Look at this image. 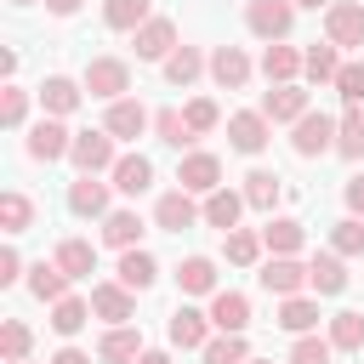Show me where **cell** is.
Here are the masks:
<instances>
[{
	"label": "cell",
	"instance_id": "obj_1",
	"mask_svg": "<svg viewBox=\"0 0 364 364\" xmlns=\"http://www.w3.org/2000/svg\"><path fill=\"white\" fill-rule=\"evenodd\" d=\"M245 23H250L256 40L279 46V40L290 34V23H296V0H250V6H245Z\"/></svg>",
	"mask_w": 364,
	"mask_h": 364
},
{
	"label": "cell",
	"instance_id": "obj_2",
	"mask_svg": "<svg viewBox=\"0 0 364 364\" xmlns=\"http://www.w3.org/2000/svg\"><path fill=\"white\" fill-rule=\"evenodd\" d=\"M80 85H85L91 97H102V102H119V97L131 91V68H125V57H91Z\"/></svg>",
	"mask_w": 364,
	"mask_h": 364
},
{
	"label": "cell",
	"instance_id": "obj_3",
	"mask_svg": "<svg viewBox=\"0 0 364 364\" xmlns=\"http://www.w3.org/2000/svg\"><path fill=\"white\" fill-rule=\"evenodd\" d=\"M68 159L80 165V176H97V171H114L119 159H114V136L108 131H80L74 136V148H68Z\"/></svg>",
	"mask_w": 364,
	"mask_h": 364
},
{
	"label": "cell",
	"instance_id": "obj_4",
	"mask_svg": "<svg viewBox=\"0 0 364 364\" xmlns=\"http://www.w3.org/2000/svg\"><path fill=\"white\" fill-rule=\"evenodd\" d=\"M256 284H262L267 296H301V290H307V262H296V256H273V262H262Z\"/></svg>",
	"mask_w": 364,
	"mask_h": 364
},
{
	"label": "cell",
	"instance_id": "obj_5",
	"mask_svg": "<svg viewBox=\"0 0 364 364\" xmlns=\"http://www.w3.org/2000/svg\"><path fill=\"white\" fill-rule=\"evenodd\" d=\"M290 148H296L301 159H318V154H330V148H336V119H330V114H301V119H296V136H290Z\"/></svg>",
	"mask_w": 364,
	"mask_h": 364
},
{
	"label": "cell",
	"instance_id": "obj_6",
	"mask_svg": "<svg viewBox=\"0 0 364 364\" xmlns=\"http://www.w3.org/2000/svg\"><path fill=\"white\" fill-rule=\"evenodd\" d=\"M176 182L188 188V193H216L222 188V159L216 154H182V165H176Z\"/></svg>",
	"mask_w": 364,
	"mask_h": 364
},
{
	"label": "cell",
	"instance_id": "obj_7",
	"mask_svg": "<svg viewBox=\"0 0 364 364\" xmlns=\"http://www.w3.org/2000/svg\"><path fill=\"white\" fill-rule=\"evenodd\" d=\"M205 210L193 205V193L188 188H171V193H159V205H154V228H165V233H182V228H193Z\"/></svg>",
	"mask_w": 364,
	"mask_h": 364
},
{
	"label": "cell",
	"instance_id": "obj_8",
	"mask_svg": "<svg viewBox=\"0 0 364 364\" xmlns=\"http://www.w3.org/2000/svg\"><path fill=\"white\" fill-rule=\"evenodd\" d=\"M324 40H330V46H364V6L336 0V6L324 11Z\"/></svg>",
	"mask_w": 364,
	"mask_h": 364
},
{
	"label": "cell",
	"instance_id": "obj_9",
	"mask_svg": "<svg viewBox=\"0 0 364 364\" xmlns=\"http://www.w3.org/2000/svg\"><path fill=\"white\" fill-rule=\"evenodd\" d=\"M176 51V23L171 17H148L142 28H136V57L142 63H165Z\"/></svg>",
	"mask_w": 364,
	"mask_h": 364
},
{
	"label": "cell",
	"instance_id": "obj_10",
	"mask_svg": "<svg viewBox=\"0 0 364 364\" xmlns=\"http://www.w3.org/2000/svg\"><path fill=\"white\" fill-rule=\"evenodd\" d=\"M210 80H216L222 91H245V80H250V57H245L239 46H216V51H210Z\"/></svg>",
	"mask_w": 364,
	"mask_h": 364
},
{
	"label": "cell",
	"instance_id": "obj_11",
	"mask_svg": "<svg viewBox=\"0 0 364 364\" xmlns=\"http://www.w3.org/2000/svg\"><path fill=\"white\" fill-rule=\"evenodd\" d=\"M262 114H267L273 125H284V119L296 125L301 114H313V102H307V91H301V85H273V91L262 97Z\"/></svg>",
	"mask_w": 364,
	"mask_h": 364
},
{
	"label": "cell",
	"instance_id": "obj_12",
	"mask_svg": "<svg viewBox=\"0 0 364 364\" xmlns=\"http://www.w3.org/2000/svg\"><path fill=\"white\" fill-rule=\"evenodd\" d=\"M148 125H154V114H148L142 102H131V97L108 102V119H102V131H108V136H125V142H131V136H142Z\"/></svg>",
	"mask_w": 364,
	"mask_h": 364
},
{
	"label": "cell",
	"instance_id": "obj_13",
	"mask_svg": "<svg viewBox=\"0 0 364 364\" xmlns=\"http://www.w3.org/2000/svg\"><path fill=\"white\" fill-rule=\"evenodd\" d=\"M267 131H273V119L256 108V114H233L228 119V142L239 148V154H262L267 148Z\"/></svg>",
	"mask_w": 364,
	"mask_h": 364
},
{
	"label": "cell",
	"instance_id": "obj_14",
	"mask_svg": "<svg viewBox=\"0 0 364 364\" xmlns=\"http://www.w3.org/2000/svg\"><path fill=\"white\" fill-rule=\"evenodd\" d=\"M68 148H74V136H68L63 119H40V125L28 131V159H46V165H51V159H63Z\"/></svg>",
	"mask_w": 364,
	"mask_h": 364
},
{
	"label": "cell",
	"instance_id": "obj_15",
	"mask_svg": "<svg viewBox=\"0 0 364 364\" xmlns=\"http://www.w3.org/2000/svg\"><path fill=\"white\" fill-rule=\"evenodd\" d=\"M91 313L108 318V330H114V324H125V318L136 313V301H131V290L114 279V284H91Z\"/></svg>",
	"mask_w": 364,
	"mask_h": 364
},
{
	"label": "cell",
	"instance_id": "obj_16",
	"mask_svg": "<svg viewBox=\"0 0 364 364\" xmlns=\"http://www.w3.org/2000/svg\"><path fill=\"white\" fill-rule=\"evenodd\" d=\"M210 324H216L222 336H245V324H250V301H245L239 290H216V296H210Z\"/></svg>",
	"mask_w": 364,
	"mask_h": 364
},
{
	"label": "cell",
	"instance_id": "obj_17",
	"mask_svg": "<svg viewBox=\"0 0 364 364\" xmlns=\"http://www.w3.org/2000/svg\"><path fill=\"white\" fill-rule=\"evenodd\" d=\"M148 347H142V330H131V324H114L102 341H97V358L102 364H136Z\"/></svg>",
	"mask_w": 364,
	"mask_h": 364
},
{
	"label": "cell",
	"instance_id": "obj_18",
	"mask_svg": "<svg viewBox=\"0 0 364 364\" xmlns=\"http://www.w3.org/2000/svg\"><path fill=\"white\" fill-rule=\"evenodd\" d=\"M307 290H318V296H341V290H347V267H341L336 250H318V256L307 262Z\"/></svg>",
	"mask_w": 364,
	"mask_h": 364
},
{
	"label": "cell",
	"instance_id": "obj_19",
	"mask_svg": "<svg viewBox=\"0 0 364 364\" xmlns=\"http://www.w3.org/2000/svg\"><path fill=\"white\" fill-rule=\"evenodd\" d=\"M210 330H216V324H210V313H199V307H176V313H171V341H176V347H199V353H205Z\"/></svg>",
	"mask_w": 364,
	"mask_h": 364
},
{
	"label": "cell",
	"instance_id": "obj_20",
	"mask_svg": "<svg viewBox=\"0 0 364 364\" xmlns=\"http://www.w3.org/2000/svg\"><path fill=\"white\" fill-rule=\"evenodd\" d=\"M301 74L313 80V85H336V74H341V46H307L301 51Z\"/></svg>",
	"mask_w": 364,
	"mask_h": 364
},
{
	"label": "cell",
	"instance_id": "obj_21",
	"mask_svg": "<svg viewBox=\"0 0 364 364\" xmlns=\"http://www.w3.org/2000/svg\"><path fill=\"white\" fill-rule=\"evenodd\" d=\"M80 97H85V85H74L68 74H51V80L40 85V102H46V114H51V119L74 114V108H80Z\"/></svg>",
	"mask_w": 364,
	"mask_h": 364
},
{
	"label": "cell",
	"instance_id": "obj_22",
	"mask_svg": "<svg viewBox=\"0 0 364 364\" xmlns=\"http://www.w3.org/2000/svg\"><path fill=\"white\" fill-rule=\"evenodd\" d=\"M108 188H114V182L80 176V182L68 188V210H74V216H108Z\"/></svg>",
	"mask_w": 364,
	"mask_h": 364
},
{
	"label": "cell",
	"instance_id": "obj_23",
	"mask_svg": "<svg viewBox=\"0 0 364 364\" xmlns=\"http://www.w3.org/2000/svg\"><path fill=\"white\" fill-rule=\"evenodd\" d=\"M142 233H148V228H142L136 210H108V216H102V245H114V250H136Z\"/></svg>",
	"mask_w": 364,
	"mask_h": 364
},
{
	"label": "cell",
	"instance_id": "obj_24",
	"mask_svg": "<svg viewBox=\"0 0 364 364\" xmlns=\"http://www.w3.org/2000/svg\"><path fill=\"white\" fill-rule=\"evenodd\" d=\"M262 74H267L273 85H296V74H301V51L284 46V40L267 46V51H262Z\"/></svg>",
	"mask_w": 364,
	"mask_h": 364
},
{
	"label": "cell",
	"instance_id": "obj_25",
	"mask_svg": "<svg viewBox=\"0 0 364 364\" xmlns=\"http://www.w3.org/2000/svg\"><path fill=\"white\" fill-rule=\"evenodd\" d=\"M108 176H114V188H119V193H131V199H136V193H148V182H154V165H148L142 154H119V165H114Z\"/></svg>",
	"mask_w": 364,
	"mask_h": 364
},
{
	"label": "cell",
	"instance_id": "obj_26",
	"mask_svg": "<svg viewBox=\"0 0 364 364\" xmlns=\"http://www.w3.org/2000/svg\"><path fill=\"white\" fill-rule=\"evenodd\" d=\"M239 210H245V193H233V188H216V193H205V222H210V228L233 233V228H239Z\"/></svg>",
	"mask_w": 364,
	"mask_h": 364
},
{
	"label": "cell",
	"instance_id": "obj_27",
	"mask_svg": "<svg viewBox=\"0 0 364 364\" xmlns=\"http://www.w3.org/2000/svg\"><path fill=\"white\" fill-rule=\"evenodd\" d=\"M301 239H307V233H301V222H296V216H267V228H262V245H267L273 256H296V250H301Z\"/></svg>",
	"mask_w": 364,
	"mask_h": 364
},
{
	"label": "cell",
	"instance_id": "obj_28",
	"mask_svg": "<svg viewBox=\"0 0 364 364\" xmlns=\"http://www.w3.org/2000/svg\"><path fill=\"white\" fill-rule=\"evenodd\" d=\"M125 290H148L154 279H159V262L148 256V250H119V273H114Z\"/></svg>",
	"mask_w": 364,
	"mask_h": 364
},
{
	"label": "cell",
	"instance_id": "obj_29",
	"mask_svg": "<svg viewBox=\"0 0 364 364\" xmlns=\"http://www.w3.org/2000/svg\"><path fill=\"white\" fill-rule=\"evenodd\" d=\"M176 284H182V296H216V262L210 256H188L176 267Z\"/></svg>",
	"mask_w": 364,
	"mask_h": 364
},
{
	"label": "cell",
	"instance_id": "obj_30",
	"mask_svg": "<svg viewBox=\"0 0 364 364\" xmlns=\"http://www.w3.org/2000/svg\"><path fill=\"white\" fill-rule=\"evenodd\" d=\"M148 17H154V0H102V23H108V28L136 34Z\"/></svg>",
	"mask_w": 364,
	"mask_h": 364
},
{
	"label": "cell",
	"instance_id": "obj_31",
	"mask_svg": "<svg viewBox=\"0 0 364 364\" xmlns=\"http://www.w3.org/2000/svg\"><path fill=\"white\" fill-rule=\"evenodd\" d=\"M313 324H318V301H307V296H284V301H279V330L313 336Z\"/></svg>",
	"mask_w": 364,
	"mask_h": 364
},
{
	"label": "cell",
	"instance_id": "obj_32",
	"mask_svg": "<svg viewBox=\"0 0 364 364\" xmlns=\"http://www.w3.org/2000/svg\"><path fill=\"white\" fill-rule=\"evenodd\" d=\"M28 290H34L40 301H63V296H68V273H63L57 262H34V267H28Z\"/></svg>",
	"mask_w": 364,
	"mask_h": 364
},
{
	"label": "cell",
	"instance_id": "obj_33",
	"mask_svg": "<svg viewBox=\"0 0 364 364\" xmlns=\"http://www.w3.org/2000/svg\"><path fill=\"white\" fill-rule=\"evenodd\" d=\"M239 193H245V205H256V210H273V205H279V193H284V182H279L273 171H250Z\"/></svg>",
	"mask_w": 364,
	"mask_h": 364
},
{
	"label": "cell",
	"instance_id": "obj_34",
	"mask_svg": "<svg viewBox=\"0 0 364 364\" xmlns=\"http://www.w3.org/2000/svg\"><path fill=\"white\" fill-rule=\"evenodd\" d=\"M57 267H63L68 279H91V267H97V250H91L85 239H63V245H57Z\"/></svg>",
	"mask_w": 364,
	"mask_h": 364
},
{
	"label": "cell",
	"instance_id": "obj_35",
	"mask_svg": "<svg viewBox=\"0 0 364 364\" xmlns=\"http://www.w3.org/2000/svg\"><path fill=\"white\" fill-rule=\"evenodd\" d=\"M85 318H91V301H80V296L51 301V330H57V336H80V330H85Z\"/></svg>",
	"mask_w": 364,
	"mask_h": 364
},
{
	"label": "cell",
	"instance_id": "obj_36",
	"mask_svg": "<svg viewBox=\"0 0 364 364\" xmlns=\"http://www.w3.org/2000/svg\"><path fill=\"white\" fill-rule=\"evenodd\" d=\"M336 154H341V159H364V114H358V108H347V114L336 119Z\"/></svg>",
	"mask_w": 364,
	"mask_h": 364
},
{
	"label": "cell",
	"instance_id": "obj_37",
	"mask_svg": "<svg viewBox=\"0 0 364 364\" xmlns=\"http://www.w3.org/2000/svg\"><path fill=\"white\" fill-rule=\"evenodd\" d=\"M28 347H34L28 324H23V318H6V324H0V358H6V364H28Z\"/></svg>",
	"mask_w": 364,
	"mask_h": 364
},
{
	"label": "cell",
	"instance_id": "obj_38",
	"mask_svg": "<svg viewBox=\"0 0 364 364\" xmlns=\"http://www.w3.org/2000/svg\"><path fill=\"white\" fill-rule=\"evenodd\" d=\"M199 68H205V57H199L193 46H176V51L165 57V80H171V85H193Z\"/></svg>",
	"mask_w": 364,
	"mask_h": 364
},
{
	"label": "cell",
	"instance_id": "obj_39",
	"mask_svg": "<svg viewBox=\"0 0 364 364\" xmlns=\"http://www.w3.org/2000/svg\"><path fill=\"white\" fill-rule=\"evenodd\" d=\"M330 341H336V353H358L364 347V313H336L330 318Z\"/></svg>",
	"mask_w": 364,
	"mask_h": 364
},
{
	"label": "cell",
	"instance_id": "obj_40",
	"mask_svg": "<svg viewBox=\"0 0 364 364\" xmlns=\"http://www.w3.org/2000/svg\"><path fill=\"white\" fill-rule=\"evenodd\" d=\"M28 222H34L28 193H17V188H11V193H0V228H6V233H23Z\"/></svg>",
	"mask_w": 364,
	"mask_h": 364
},
{
	"label": "cell",
	"instance_id": "obj_41",
	"mask_svg": "<svg viewBox=\"0 0 364 364\" xmlns=\"http://www.w3.org/2000/svg\"><path fill=\"white\" fill-rule=\"evenodd\" d=\"M228 262H233V267H256V262H262V233L233 228V233H228Z\"/></svg>",
	"mask_w": 364,
	"mask_h": 364
},
{
	"label": "cell",
	"instance_id": "obj_42",
	"mask_svg": "<svg viewBox=\"0 0 364 364\" xmlns=\"http://www.w3.org/2000/svg\"><path fill=\"white\" fill-rule=\"evenodd\" d=\"M330 250H336V256H364V222H358V216H341V222L330 228Z\"/></svg>",
	"mask_w": 364,
	"mask_h": 364
},
{
	"label": "cell",
	"instance_id": "obj_43",
	"mask_svg": "<svg viewBox=\"0 0 364 364\" xmlns=\"http://www.w3.org/2000/svg\"><path fill=\"white\" fill-rule=\"evenodd\" d=\"M154 131H159V142H171V148H193V131H188V119H182L176 108H159V114H154Z\"/></svg>",
	"mask_w": 364,
	"mask_h": 364
},
{
	"label": "cell",
	"instance_id": "obj_44",
	"mask_svg": "<svg viewBox=\"0 0 364 364\" xmlns=\"http://www.w3.org/2000/svg\"><path fill=\"white\" fill-rule=\"evenodd\" d=\"M205 364H250L245 336H216V341H205Z\"/></svg>",
	"mask_w": 364,
	"mask_h": 364
},
{
	"label": "cell",
	"instance_id": "obj_45",
	"mask_svg": "<svg viewBox=\"0 0 364 364\" xmlns=\"http://www.w3.org/2000/svg\"><path fill=\"white\" fill-rule=\"evenodd\" d=\"M182 119H188V131H193V136H205V131H216V125H222V108H216L210 97H193V102L182 108Z\"/></svg>",
	"mask_w": 364,
	"mask_h": 364
},
{
	"label": "cell",
	"instance_id": "obj_46",
	"mask_svg": "<svg viewBox=\"0 0 364 364\" xmlns=\"http://www.w3.org/2000/svg\"><path fill=\"white\" fill-rule=\"evenodd\" d=\"M330 353H336V341H330V336H296L290 364H330Z\"/></svg>",
	"mask_w": 364,
	"mask_h": 364
},
{
	"label": "cell",
	"instance_id": "obj_47",
	"mask_svg": "<svg viewBox=\"0 0 364 364\" xmlns=\"http://www.w3.org/2000/svg\"><path fill=\"white\" fill-rule=\"evenodd\" d=\"M336 91H341V102H347V108H358V102H364V63H341Z\"/></svg>",
	"mask_w": 364,
	"mask_h": 364
},
{
	"label": "cell",
	"instance_id": "obj_48",
	"mask_svg": "<svg viewBox=\"0 0 364 364\" xmlns=\"http://www.w3.org/2000/svg\"><path fill=\"white\" fill-rule=\"evenodd\" d=\"M23 114H28V91H17V85H6V97H0V119L17 131L23 125Z\"/></svg>",
	"mask_w": 364,
	"mask_h": 364
},
{
	"label": "cell",
	"instance_id": "obj_49",
	"mask_svg": "<svg viewBox=\"0 0 364 364\" xmlns=\"http://www.w3.org/2000/svg\"><path fill=\"white\" fill-rule=\"evenodd\" d=\"M17 273H23V256L6 245V250H0V284H17Z\"/></svg>",
	"mask_w": 364,
	"mask_h": 364
},
{
	"label": "cell",
	"instance_id": "obj_50",
	"mask_svg": "<svg viewBox=\"0 0 364 364\" xmlns=\"http://www.w3.org/2000/svg\"><path fill=\"white\" fill-rule=\"evenodd\" d=\"M347 210H353V216H364V171H358V176H347Z\"/></svg>",
	"mask_w": 364,
	"mask_h": 364
},
{
	"label": "cell",
	"instance_id": "obj_51",
	"mask_svg": "<svg viewBox=\"0 0 364 364\" xmlns=\"http://www.w3.org/2000/svg\"><path fill=\"white\" fill-rule=\"evenodd\" d=\"M51 364H91V353H80V347H63V353H51Z\"/></svg>",
	"mask_w": 364,
	"mask_h": 364
},
{
	"label": "cell",
	"instance_id": "obj_52",
	"mask_svg": "<svg viewBox=\"0 0 364 364\" xmlns=\"http://www.w3.org/2000/svg\"><path fill=\"white\" fill-rule=\"evenodd\" d=\"M46 11H57V17H74V11H80V0H46Z\"/></svg>",
	"mask_w": 364,
	"mask_h": 364
},
{
	"label": "cell",
	"instance_id": "obj_53",
	"mask_svg": "<svg viewBox=\"0 0 364 364\" xmlns=\"http://www.w3.org/2000/svg\"><path fill=\"white\" fill-rule=\"evenodd\" d=\"M136 364H171V353H142Z\"/></svg>",
	"mask_w": 364,
	"mask_h": 364
},
{
	"label": "cell",
	"instance_id": "obj_54",
	"mask_svg": "<svg viewBox=\"0 0 364 364\" xmlns=\"http://www.w3.org/2000/svg\"><path fill=\"white\" fill-rule=\"evenodd\" d=\"M296 6H307V11H318V6H324V11H330L336 0H296Z\"/></svg>",
	"mask_w": 364,
	"mask_h": 364
},
{
	"label": "cell",
	"instance_id": "obj_55",
	"mask_svg": "<svg viewBox=\"0 0 364 364\" xmlns=\"http://www.w3.org/2000/svg\"><path fill=\"white\" fill-rule=\"evenodd\" d=\"M11 6H34V0H11Z\"/></svg>",
	"mask_w": 364,
	"mask_h": 364
},
{
	"label": "cell",
	"instance_id": "obj_56",
	"mask_svg": "<svg viewBox=\"0 0 364 364\" xmlns=\"http://www.w3.org/2000/svg\"><path fill=\"white\" fill-rule=\"evenodd\" d=\"M250 364H267V358H250Z\"/></svg>",
	"mask_w": 364,
	"mask_h": 364
}]
</instances>
